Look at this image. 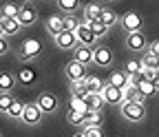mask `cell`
Masks as SVG:
<instances>
[{"label": "cell", "mask_w": 159, "mask_h": 137, "mask_svg": "<svg viewBox=\"0 0 159 137\" xmlns=\"http://www.w3.org/2000/svg\"><path fill=\"white\" fill-rule=\"evenodd\" d=\"M93 62H95L97 66H111V62H113V51H111L106 44L93 47Z\"/></svg>", "instance_id": "obj_5"}, {"label": "cell", "mask_w": 159, "mask_h": 137, "mask_svg": "<svg viewBox=\"0 0 159 137\" xmlns=\"http://www.w3.org/2000/svg\"><path fill=\"white\" fill-rule=\"evenodd\" d=\"M18 53H20L22 60H35V57H40V53H42V44H40L35 38H27V40H22Z\"/></svg>", "instance_id": "obj_2"}, {"label": "cell", "mask_w": 159, "mask_h": 137, "mask_svg": "<svg viewBox=\"0 0 159 137\" xmlns=\"http://www.w3.org/2000/svg\"><path fill=\"white\" fill-rule=\"evenodd\" d=\"M73 137H84V133H82V130H80V133H75Z\"/></svg>", "instance_id": "obj_41"}, {"label": "cell", "mask_w": 159, "mask_h": 137, "mask_svg": "<svg viewBox=\"0 0 159 137\" xmlns=\"http://www.w3.org/2000/svg\"><path fill=\"white\" fill-rule=\"evenodd\" d=\"M71 89H73V95H77V97H84V95L89 93L86 77H84V80H77V82H71Z\"/></svg>", "instance_id": "obj_28"}, {"label": "cell", "mask_w": 159, "mask_h": 137, "mask_svg": "<svg viewBox=\"0 0 159 137\" xmlns=\"http://www.w3.org/2000/svg\"><path fill=\"white\" fill-rule=\"evenodd\" d=\"M142 60H128L126 64H124V71H126V75H139V71H142Z\"/></svg>", "instance_id": "obj_29"}, {"label": "cell", "mask_w": 159, "mask_h": 137, "mask_svg": "<svg viewBox=\"0 0 159 137\" xmlns=\"http://www.w3.org/2000/svg\"><path fill=\"white\" fill-rule=\"evenodd\" d=\"M80 25H82V22H80V18H77L75 13L64 16V29H66V31H77Z\"/></svg>", "instance_id": "obj_30"}, {"label": "cell", "mask_w": 159, "mask_h": 137, "mask_svg": "<svg viewBox=\"0 0 159 137\" xmlns=\"http://www.w3.org/2000/svg\"><path fill=\"white\" fill-rule=\"evenodd\" d=\"M55 44L60 47V49H64V51H73L77 44H80V40H77V35H75V31H62L60 35H55Z\"/></svg>", "instance_id": "obj_6"}, {"label": "cell", "mask_w": 159, "mask_h": 137, "mask_svg": "<svg viewBox=\"0 0 159 137\" xmlns=\"http://www.w3.org/2000/svg\"><path fill=\"white\" fill-rule=\"evenodd\" d=\"M0 137H2V135H0Z\"/></svg>", "instance_id": "obj_42"}, {"label": "cell", "mask_w": 159, "mask_h": 137, "mask_svg": "<svg viewBox=\"0 0 159 137\" xmlns=\"http://www.w3.org/2000/svg\"><path fill=\"white\" fill-rule=\"evenodd\" d=\"M47 31L55 38V35H60V33H62L64 31V16H49L47 18Z\"/></svg>", "instance_id": "obj_14"}, {"label": "cell", "mask_w": 159, "mask_h": 137, "mask_svg": "<svg viewBox=\"0 0 159 137\" xmlns=\"http://www.w3.org/2000/svg\"><path fill=\"white\" fill-rule=\"evenodd\" d=\"M0 20H2V27H5V35H16L22 29V25L18 22V18H0Z\"/></svg>", "instance_id": "obj_22"}, {"label": "cell", "mask_w": 159, "mask_h": 137, "mask_svg": "<svg viewBox=\"0 0 159 137\" xmlns=\"http://www.w3.org/2000/svg\"><path fill=\"white\" fill-rule=\"evenodd\" d=\"M73 60L80 62V64H91L93 62V47H86V44H77L73 49Z\"/></svg>", "instance_id": "obj_12"}, {"label": "cell", "mask_w": 159, "mask_h": 137, "mask_svg": "<svg viewBox=\"0 0 159 137\" xmlns=\"http://www.w3.org/2000/svg\"><path fill=\"white\" fill-rule=\"evenodd\" d=\"M27 2H29V0H27Z\"/></svg>", "instance_id": "obj_43"}, {"label": "cell", "mask_w": 159, "mask_h": 137, "mask_svg": "<svg viewBox=\"0 0 159 137\" xmlns=\"http://www.w3.org/2000/svg\"><path fill=\"white\" fill-rule=\"evenodd\" d=\"M99 20H102L106 27H111V25L117 22V16H115L113 11H108V9H102V16H99Z\"/></svg>", "instance_id": "obj_35"}, {"label": "cell", "mask_w": 159, "mask_h": 137, "mask_svg": "<svg viewBox=\"0 0 159 137\" xmlns=\"http://www.w3.org/2000/svg\"><path fill=\"white\" fill-rule=\"evenodd\" d=\"M18 82V77L11 71H0V93H11Z\"/></svg>", "instance_id": "obj_16"}, {"label": "cell", "mask_w": 159, "mask_h": 137, "mask_svg": "<svg viewBox=\"0 0 159 137\" xmlns=\"http://www.w3.org/2000/svg\"><path fill=\"white\" fill-rule=\"evenodd\" d=\"M16 77H18V82H22V84H33L38 80V73H35V69L25 66V69H20V73Z\"/></svg>", "instance_id": "obj_21"}, {"label": "cell", "mask_w": 159, "mask_h": 137, "mask_svg": "<svg viewBox=\"0 0 159 137\" xmlns=\"http://www.w3.org/2000/svg\"><path fill=\"white\" fill-rule=\"evenodd\" d=\"M148 51H150V53H155V55H159V40L148 42Z\"/></svg>", "instance_id": "obj_38"}, {"label": "cell", "mask_w": 159, "mask_h": 137, "mask_svg": "<svg viewBox=\"0 0 159 137\" xmlns=\"http://www.w3.org/2000/svg\"><path fill=\"white\" fill-rule=\"evenodd\" d=\"M42 117H44V113L40 111V106H38L35 102L25 106V113H22V122H25V124L35 126V124H40V122H42Z\"/></svg>", "instance_id": "obj_8"}, {"label": "cell", "mask_w": 159, "mask_h": 137, "mask_svg": "<svg viewBox=\"0 0 159 137\" xmlns=\"http://www.w3.org/2000/svg\"><path fill=\"white\" fill-rule=\"evenodd\" d=\"M18 13H20V5L16 2H7L2 7V18H18Z\"/></svg>", "instance_id": "obj_32"}, {"label": "cell", "mask_w": 159, "mask_h": 137, "mask_svg": "<svg viewBox=\"0 0 159 137\" xmlns=\"http://www.w3.org/2000/svg\"><path fill=\"white\" fill-rule=\"evenodd\" d=\"M152 84H155V89L159 91V71H155V77H152Z\"/></svg>", "instance_id": "obj_39"}, {"label": "cell", "mask_w": 159, "mask_h": 137, "mask_svg": "<svg viewBox=\"0 0 159 137\" xmlns=\"http://www.w3.org/2000/svg\"><path fill=\"white\" fill-rule=\"evenodd\" d=\"M66 122H69V124H73V126H82L84 115H80V113H75V111L66 108Z\"/></svg>", "instance_id": "obj_33"}, {"label": "cell", "mask_w": 159, "mask_h": 137, "mask_svg": "<svg viewBox=\"0 0 159 137\" xmlns=\"http://www.w3.org/2000/svg\"><path fill=\"white\" fill-rule=\"evenodd\" d=\"M9 53V42H7V38H0V55H5Z\"/></svg>", "instance_id": "obj_37"}, {"label": "cell", "mask_w": 159, "mask_h": 137, "mask_svg": "<svg viewBox=\"0 0 159 137\" xmlns=\"http://www.w3.org/2000/svg\"><path fill=\"white\" fill-rule=\"evenodd\" d=\"M13 100H16L13 95H9V93H0V111L7 113V111H9V106L13 104Z\"/></svg>", "instance_id": "obj_34"}, {"label": "cell", "mask_w": 159, "mask_h": 137, "mask_svg": "<svg viewBox=\"0 0 159 137\" xmlns=\"http://www.w3.org/2000/svg\"><path fill=\"white\" fill-rule=\"evenodd\" d=\"M142 64L146 69H150V71H159V55H155V53H150L146 49L144 51V57H142Z\"/></svg>", "instance_id": "obj_23"}, {"label": "cell", "mask_w": 159, "mask_h": 137, "mask_svg": "<svg viewBox=\"0 0 159 137\" xmlns=\"http://www.w3.org/2000/svg\"><path fill=\"white\" fill-rule=\"evenodd\" d=\"M86 84H89V93H97V95H102L104 93V89H106V84L99 80V77H86Z\"/></svg>", "instance_id": "obj_26"}, {"label": "cell", "mask_w": 159, "mask_h": 137, "mask_svg": "<svg viewBox=\"0 0 159 137\" xmlns=\"http://www.w3.org/2000/svg\"><path fill=\"white\" fill-rule=\"evenodd\" d=\"M104 100H106V104H122L124 102V93H122V89H117V86H113V84H106V89H104Z\"/></svg>", "instance_id": "obj_13"}, {"label": "cell", "mask_w": 159, "mask_h": 137, "mask_svg": "<svg viewBox=\"0 0 159 137\" xmlns=\"http://www.w3.org/2000/svg\"><path fill=\"white\" fill-rule=\"evenodd\" d=\"M89 27H91V31H93V33H95L97 38H104V35L108 33V27H106V25H104L102 20H95V22H91Z\"/></svg>", "instance_id": "obj_31"}, {"label": "cell", "mask_w": 159, "mask_h": 137, "mask_svg": "<svg viewBox=\"0 0 159 137\" xmlns=\"http://www.w3.org/2000/svg\"><path fill=\"white\" fill-rule=\"evenodd\" d=\"M99 124H102V113H99V111H91V113L84 117L82 128H86V126H99Z\"/></svg>", "instance_id": "obj_27"}, {"label": "cell", "mask_w": 159, "mask_h": 137, "mask_svg": "<svg viewBox=\"0 0 159 137\" xmlns=\"http://www.w3.org/2000/svg\"><path fill=\"white\" fill-rule=\"evenodd\" d=\"M84 102L89 104L91 111H102V106L106 104L104 95H97V93H86V95H84Z\"/></svg>", "instance_id": "obj_20"}, {"label": "cell", "mask_w": 159, "mask_h": 137, "mask_svg": "<svg viewBox=\"0 0 159 137\" xmlns=\"http://www.w3.org/2000/svg\"><path fill=\"white\" fill-rule=\"evenodd\" d=\"M64 75L69 77L71 82H77V80H84V77H89L86 66H84V64H80V62H75V60H71V62L64 66Z\"/></svg>", "instance_id": "obj_7"}, {"label": "cell", "mask_w": 159, "mask_h": 137, "mask_svg": "<svg viewBox=\"0 0 159 137\" xmlns=\"http://www.w3.org/2000/svg\"><path fill=\"white\" fill-rule=\"evenodd\" d=\"M99 16H102V7L95 5V2H91V5H86V7H84V11H82V22L91 25V22L99 20Z\"/></svg>", "instance_id": "obj_15"}, {"label": "cell", "mask_w": 159, "mask_h": 137, "mask_svg": "<svg viewBox=\"0 0 159 137\" xmlns=\"http://www.w3.org/2000/svg\"><path fill=\"white\" fill-rule=\"evenodd\" d=\"M108 77H111L108 84H113V86H117V89H124V86H126V82H128V75H126V71H124V69H115Z\"/></svg>", "instance_id": "obj_19"}, {"label": "cell", "mask_w": 159, "mask_h": 137, "mask_svg": "<svg viewBox=\"0 0 159 137\" xmlns=\"http://www.w3.org/2000/svg\"><path fill=\"white\" fill-rule=\"evenodd\" d=\"M75 35H77L80 44H86V47H97V40H99V38H97V35L91 31V27H89L86 22H82V25L77 27Z\"/></svg>", "instance_id": "obj_9"}, {"label": "cell", "mask_w": 159, "mask_h": 137, "mask_svg": "<svg viewBox=\"0 0 159 137\" xmlns=\"http://www.w3.org/2000/svg\"><path fill=\"white\" fill-rule=\"evenodd\" d=\"M119 113H122V117L128 120V122H142L146 117V108L139 102H122L119 104Z\"/></svg>", "instance_id": "obj_1"}, {"label": "cell", "mask_w": 159, "mask_h": 137, "mask_svg": "<svg viewBox=\"0 0 159 137\" xmlns=\"http://www.w3.org/2000/svg\"><path fill=\"white\" fill-rule=\"evenodd\" d=\"M119 25H122V29H124L126 33H135V31H142L144 20H142V16H139L137 11H128V13L122 16Z\"/></svg>", "instance_id": "obj_3"}, {"label": "cell", "mask_w": 159, "mask_h": 137, "mask_svg": "<svg viewBox=\"0 0 159 137\" xmlns=\"http://www.w3.org/2000/svg\"><path fill=\"white\" fill-rule=\"evenodd\" d=\"M126 47L133 51H146L148 49V40L142 31H135V33H126Z\"/></svg>", "instance_id": "obj_10"}, {"label": "cell", "mask_w": 159, "mask_h": 137, "mask_svg": "<svg viewBox=\"0 0 159 137\" xmlns=\"http://www.w3.org/2000/svg\"><path fill=\"white\" fill-rule=\"evenodd\" d=\"M82 133H84V137H104L99 126H86V128H82Z\"/></svg>", "instance_id": "obj_36"}, {"label": "cell", "mask_w": 159, "mask_h": 137, "mask_svg": "<svg viewBox=\"0 0 159 137\" xmlns=\"http://www.w3.org/2000/svg\"><path fill=\"white\" fill-rule=\"evenodd\" d=\"M35 104L40 106V111H42L44 115L55 113V111H57V106H60L57 97H55L53 93H49V91H42V93H40V95H38V100H35Z\"/></svg>", "instance_id": "obj_4"}, {"label": "cell", "mask_w": 159, "mask_h": 137, "mask_svg": "<svg viewBox=\"0 0 159 137\" xmlns=\"http://www.w3.org/2000/svg\"><path fill=\"white\" fill-rule=\"evenodd\" d=\"M55 2H57V9H62L66 16L80 9V0H55Z\"/></svg>", "instance_id": "obj_25"}, {"label": "cell", "mask_w": 159, "mask_h": 137, "mask_svg": "<svg viewBox=\"0 0 159 137\" xmlns=\"http://www.w3.org/2000/svg\"><path fill=\"white\" fill-rule=\"evenodd\" d=\"M0 38H7V35H5V27H2V20H0Z\"/></svg>", "instance_id": "obj_40"}, {"label": "cell", "mask_w": 159, "mask_h": 137, "mask_svg": "<svg viewBox=\"0 0 159 137\" xmlns=\"http://www.w3.org/2000/svg\"><path fill=\"white\" fill-rule=\"evenodd\" d=\"M25 102H20V100H13V104L9 106V111H7V115L11 117V120H22V113H25Z\"/></svg>", "instance_id": "obj_24"}, {"label": "cell", "mask_w": 159, "mask_h": 137, "mask_svg": "<svg viewBox=\"0 0 159 137\" xmlns=\"http://www.w3.org/2000/svg\"><path fill=\"white\" fill-rule=\"evenodd\" d=\"M69 108H71V111H75V113H80V115H84V117L91 113L89 104L84 102V97H77V95H73L71 100H69Z\"/></svg>", "instance_id": "obj_17"}, {"label": "cell", "mask_w": 159, "mask_h": 137, "mask_svg": "<svg viewBox=\"0 0 159 137\" xmlns=\"http://www.w3.org/2000/svg\"><path fill=\"white\" fill-rule=\"evenodd\" d=\"M133 82H135V86H137L139 95H144V97H148V95H155V91H157L152 82H148V80H139L137 75H133Z\"/></svg>", "instance_id": "obj_18"}, {"label": "cell", "mask_w": 159, "mask_h": 137, "mask_svg": "<svg viewBox=\"0 0 159 137\" xmlns=\"http://www.w3.org/2000/svg\"><path fill=\"white\" fill-rule=\"evenodd\" d=\"M38 20V11L33 5H25V7H20V13H18V22L22 25V27H31L35 25Z\"/></svg>", "instance_id": "obj_11"}]
</instances>
